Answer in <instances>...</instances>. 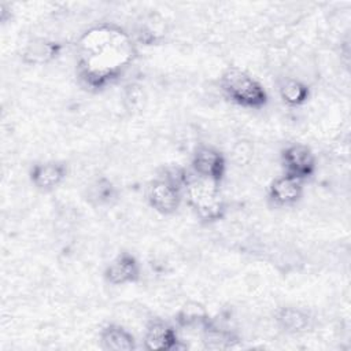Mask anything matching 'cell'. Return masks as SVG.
Segmentation results:
<instances>
[{
  "label": "cell",
  "mask_w": 351,
  "mask_h": 351,
  "mask_svg": "<svg viewBox=\"0 0 351 351\" xmlns=\"http://www.w3.org/2000/svg\"><path fill=\"white\" fill-rule=\"evenodd\" d=\"M280 163L282 174L291 176L303 182L313 177L317 170V158L313 149L302 143L285 145L280 154Z\"/></svg>",
  "instance_id": "obj_5"
},
{
  "label": "cell",
  "mask_w": 351,
  "mask_h": 351,
  "mask_svg": "<svg viewBox=\"0 0 351 351\" xmlns=\"http://www.w3.org/2000/svg\"><path fill=\"white\" fill-rule=\"evenodd\" d=\"M77 74L90 90H100L115 82L132 64L136 49L132 37L114 23L89 27L77 43Z\"/></svg>",
  "instance_id": "obj_1"
},
{
  "label": "cell",
  "mask_w": 351,
  "mask_h": 351,
  "mask_svg": "<svg viewBox=\"0 0 351 351\" xmlns=\"http://www.w3.org/2000/svg\"><path fill=\"white\" fill-rule=\"evenodd\" d=\"M85 196L92 206H107L117 197V188L108 178L99 177L86 186Z\"/></svg>",
  "instance_id": "obj_17"
},
{
  "label": "cell",
  "mask_w": 351,
  "mask_h": 351,
  "mask_svg": "<svg viewBox=\"0 0 351 351\" xmlns=\"http://www.w3.org/2000/svg\"><path fill=\"white\" fill-rule=\"evenodd\" d=\"M60 52V44L49 40H36L30 43L25 52H23V59L27 63L32 64H45L55 59Z\"/></svg>",
  "instance_id": "obj_15"
},
{
  "label": "cell",
  "mask_w": 351,
  "mask_h": 351,
  "mask_svg": "<svg viewBox=\"0 0 351 351\" xmlns=\"http://www.w3.org/2000/svg\"><path fill=\"white\" fill-rule=\"evenodd\" d=\"M252 154H254V148L252 145L250 144V141L247 140H241V141H237L234 145H233V149H232V156H233V160L237 163V165H247L251 158H252Z\"/></svg>",
  "instance_id": "obj_18"
},
{
  "label": "cell",
  "mask_w": 351,
  "mask_h": 351,
  "mask_svg": "<svg viewBox=\"0 0 351 351\" xmlns=\"http://www.w3.org/2000/svg\"><path fill=\"white\" fill-rule=\"evenodd\" d=\"M104 280L111 285H128L140 280L141 266L137 258L128 252H119L104 269Z\"/></svg>",
  "instance_id": "obj_8"
},
{
  "label": "cell",
  "mask_w": 351,
  "mask_h": 351,
  "mask_svg": "<svg viewBox=\"0 0 351 351\" xmlns=\"http://www.w3.org/2000/svg\"><path fill=\"white\" fill-rule=\"evenodd\" d=\"M191 171L200 178L221 185L228 171L226 156L214 145L199 144L191 158Z\"/></svg>",
  "instance_id": "obj_4"
},
{
  "label": "cell",
  "mask_w": 351,
  "mask_h": 351,
  "mask_svg": "<svg viewBox=\"0 0 351 351\" xmlns=\"http://www.w3.org/2000/svg\"><path fill=\"white\" fill-rule=\"evenodd\" d=\"M274 319L277 326L288 335H302L307 332L313 324L310 313L296 306L278 307Z\"/></svg>",
  "instance_id": "obj_11"
},
{
  "label": "cell",
  "mask_w": 351,
  "mask_h": 351,
  "mask_svg": "<svg viewBox=\"0 0 351 351\" xmlns=\"http://www.w3.org/2000/svg\"><path fill=\"white\" fill-rule=\"evenodd\" d=\"M208 321H210V317H208L204 306H202L197 302L185 303L176 314L177 325L184 329L199 328L202 330L203 326Z\"/></svg>",
  "instance_id": "obj_16"
},
{
  "label": "cell",
  "mask_w": 351,
  "mask_h": 351,
  "mask_svg": "<svg viewBox=\"0 0 351 351\" xmlns=\"http://www.w3.org/2000/svg\"><path fill=\"white\" fill-rule=\"evenodd\" d=\"M145 196L151 208L162 215H171L177 213L184 199L182 191L180 188L160 177L149 181Z\"/></svg>",
  "instance_id": "obj_6"
},
{
  "label": "cell",
  "mask_w": 351,
  "mask_h": 351,
  "mask_svg": "<svg viewBox=\"0 0 351 351\" xmlns=\"http://www.w3.org/2000/svg\"><path fill=\"white\" fill-rule=\"evenodd\" d=\"M202 341L207 350H229L240 343V337L230 329L218 326L214 321H208L203 329Z\"/></svg>",
  "instance_id": "obj_13"
},
{
  "label": "cell",
  "mask_w": 351,
  "mask_h": 351,
  "mask_svg": "<svg viewBox=\"0 0 351 351\" xmlns=\"http://www.w3.org/2000/svg\"><path fill=\"white\" fill-rule=\"evenodd\" d=\"M182 195L193 214L206 223L217 222L226 214V200L219 184L200 178L192 171L182 189Z\"/></svg>",
  "instance_id": "obj_3"
},
{
  "label": "cell",
  "mask_w": 351,
  "mask_h": 351,
  "mask_svg": "<svg viewBox=\"0 0 351 351\" xmlns=\"http://www.w3.org/2000/svg\"><path fill=\"white\" fill-rule=\"evenodd\" d=\"M219 89L229 101L248 110H261L269 101L265 86L239 66H228L222 71Z\"/></svg>",
  "instance_id": "obj_2"
},
{
  "label": "cell",
  "mask_w": 351,
  "mask_h": 351,
  "mask_svg": "<svg viewBox=\"0 0 351 351\" xmlns=\"http://www.w3.org/2000/svg\"><path fill=\"white\" fill-rule=\"evenodd\" d=\"M303 181L287 174L276 177L267 189L269 200L277 207H292L303 197Z\"/></svg>",
  "instance_id": "obj_10"
},
{
  "label": "cell",
  "mask_w": 351,
  "mask_h": 351,
  "mask_svg": "<svg viewBox=\"0 0 351 351\" xmlns=\"http://www.w3.org/2000/svg\"><path fill=\"white\" fill-rule=\"evenodd\" d=\"M181 339L178 337L177 329L169 322L154 318L144 329L143 347L148 351H173L178 350L181 346Z\"/></svg>",
  "instance_id": "obj_7"
},
{
  "label": "cell",
  "mask_w": 351,
  "mask_h": 351,
  "mask_svg": "<svg viewBox=\"0 0 351 351\" xmlns=\"http://www.w3.org/2000/svg\"><path fill=\"white\" fill-rule=\"evenodd\" d=\"M67 166L59 160L37 162L29 171V180L33 186L41 192L56 189L67 177Z\"/></svg>",
  "instance_id": "obj_9"
},
{
  "label": "cell",
  "mask_w": 351,
  "mask_h": 351,
  "mask_svg": "<svg viewBox=\"0 0 351 351\" xmlns=\"http://www.w3.org/2000/svg\"><path fill=\"white\" fill-rule=\"evenodd\" d=\"M99 340L106 351H133L137 348L134 335L119 324L106 325L100 330Z\"/></svg>",
  "instance_id": "obj_12"
},
{
  "label": "cell",
  "mask_w": 351,
  "mask_h": 351,
  "mask_svg": "<svg viewBox=\"0 0 351 351\" xmlns=\"http://www.w3.org/2000/svg\"><path fill=\"white\" fill-rule=\"evenodd\" d=\"M308 85L295 77L284 78L278 85V96L288 107H300L310 97Z\"/></svg>",
  "instance_id": "obj_14"
}]
</instances>
